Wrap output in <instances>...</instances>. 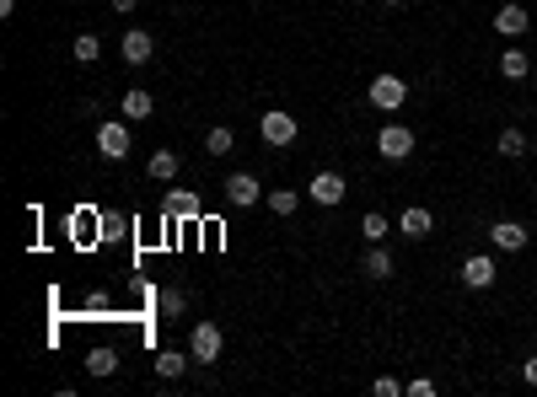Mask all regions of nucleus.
<instances>
[{"label": "nucleus", "instance_id": "obj_7", "mask_svg": "<svg viewBox=\"0 0 537 397\" xmlns=\"http://www.w3.org/2000/svg\"><path fill=\"white\" fill-rule=\"evenodd\" d=\"M344 194H350V183H344L339 172H317V177L307 183V199H312V204H323V210L344 204Z\"/></svg>", "mask_w": 537, "mask_h": 397}, {"label": "nucleus", "instance_id": "obj_24", "mask_svg": "<svg viewBox=\"0 0 537 397\" xmlns=\"http://www.w3.org/2000/svg\"><path fill=\"white\" fill-rule=\"evenodd\" d=\"M86 371H91V376H113V371H118V355L102 344V350H91V355H86Z\"/></svg>", "mask_w": 537, "mask_h": 397}, {"label": "nucleus", "instance_id": "obj_6", "mask_svg": "<svg viewBox=\"0 0 537 397\" xmlns=\"http://www.w3.org/2000/svg\"><path fill=\"white\" fill-rule=\"evenodd\" d=\"M463 285L468 290H489L495 280H500V263H495V253H473V258H463Z\"/></svg>", "mask_w": 537, "mask_h": 397}, {"label": "nucleus", "instance_id": "obj_1", "mask_svg": "<svg viewBox=\"0 0 537 397\" xmlns=\"http://www.w3.org/2000/svg\"><path fill=\"white\" fill-rule=\"evenodd\" d=\"M258 134H264V145H296V134H301V124H296V113H285V108H269L264 118H258Z\"/></svg>", "mask_w": 537, "mask_h": 397}, {"label": "nucleus", "instance_id": "obj_18", "mask_svg": "<svg viewBox=\"0 0 537 397\" xmlns=\"http://www.w3.org/2000/svg\"><path fill=\"white\" fill-rule=\"evenodd\" d=\"M188 366H194V355H183V350H161V355H156V376H161V382H178Z\"/></svg>", "mask_w": 537, "mask_h": 397}, {"label": "nucleus", "instance_id": "obj_19", "mask_svg": "<svg viewBox=\"0 0 537 397\" xmlns=\"http://www.w3.org/2000/svg\"><path fill=\"white\" fill-rule=\"evenodd\" d=\"M527 151H533V134H522L516 124H506V129H500V156L516 161V156H527Z\"/></svg>", "mask_w": 537, "mask_h": 397}, {"label": "nucleus", "instance_id": "obj_12", "mask_svg": "<svg viewBox=\"0 0 537 397\" xmlns=\"http://www.w3.org/2000/svg\"><path fill=\"white\" fill-rule=\"evenodd\" d=\"M398 231H403V237H409V242H425V237H430V231H436V215H430V210H425V204H409V210H403V215H398Z\"/></svg>", "mask_w": 537, "mask_h": 397}, {"label": "nucleus", "instance_id": "obj_22", "mask_svg": "<svg viewBox=\"0 0 537 397\" xmlns=\"http://www.w3.org/2000/svg\"><path fill=\"white\" fill-rule=\"evenodd\" d=\"M264 204H269L274 215H296V210H301V194H296V188H274V194H264Z\"/></svg>", "mask_w": 537, "mask_h": 397}, {"label": "nucleus", "instance_id": "obj_5", "mask_svg": "<svg viewBox=\"0 0 537 397\" xmlns=\"http://www.w3.org/2000/svg\"><path fill=\"white\" fill-rule=\"evenodd\" d=\"M221 188H226V204H231V210H253V204L264 199V183H258L253 172H231Z\"/></svg>", "mask_w": 537, "mask_h": 397}, {"label": "nucleus", "instance_id": "obj_30", "mask_svg": "<svg viewBox=\"0 0 537 397\" xmlns=\"http://www.w3.org/2000/svg\"><path fill=\"white\" fill-rule=\"evenodd\" d=\"M134 5H140V0H113V11H118V16H129Z\"/></svg>", "mask_w": 537, "mask_h": 397}, {"label": "nucleus", "instance_id": "obj_10", "mask_svg": "<svg viewBox=\"0 0 537 397\" xmlns=\"http://www.w3.org/2000/svg\"><path fill=\"white\" fill-rule=\"evenodd\" d=\"M161 215H167V220H199V215H204V204H199V194L172 188V194L161 199Z\"/></svg>", "mask_w": 537, "mask_h": 397}, {"label": "nucleus", "instance_id": "obj_32", "mask_svg": "<svg viewBox=\"0 0 537 397\" xmlns=\"http://www.w3.org/2000/svg\"><path fill=\"white\" fill-rule=\"evenodd\" d=\"M533 156H537V134H533Z\"/></svg>", "mask_w": 537, "mask_h": 397}, {"label": "nucleus", "instance_id": "obj_4", "mask_svg": "<svg viewBox=\"0 0 537 397\" xmlns=\"http://www.w3.org/2000/svg\"><path fill=\"white\" fill-rule=\"evenodd\" d=\"M221 350H226V339H221V328H215V323H199V328L188 333V355H194V366H215V360H221Z\"/></svg>", "mask_w": 537, "mask_h": 397}, {"label": "nucleus", "instance_id": "obj_23", "mask_svg": "<svg viewBox=\"0 0 537 397\" xmlns=\"http://www.w3.org/2000/svg\"><path fill=\"white\" fill-rule=\"evenodd\" d=\"M102 54V38L97 32H75V65H97Z\"/></svg>", "mask_w": 537, "mask_h": 397}, {"label": "nucleus", "instance_id": "obj_28", "mask_svg": "<svg viewBox=\"0 0 537 397\" xmlns=\"http://www.w3.org/2000/svg\"><path fill=\"white\" fill-rule=\"evenodd\" d=\"M409 397H436V382H430V376H414V382H409Z\"/></svg>", "mask_w": 537, "mask_h": 397}, {"label": "nucleus", "instance_id": "obj_27", "mask_svg": "<svg viewBox=\"0 0 537 397\" xmlns=\"http://www.w3.org/2000/svg\"><path fill=\"white\" fill-rule=\"evenodd\" d=\"M409 387L403 382H393V376H377V397H403Z\"/></svg>", "mask_w": 537, "mask_h": 397}, {"label": "nucleus", "instance_id": "obj_16", "mask_svg": "<svg viewBox=\"0 0 537 397\" xmlns=\"http://www.w3.org/2000/svg\"><path fill=\"white\" fill-rule=\"evenodd\" d=\"M393 269H398V263H393V253H387L382 242H371V253L360 258V274H371V280H393Z\"/></svg>", "mask_w": 537, "mask_h": 397}, {"label": "nucleus", "instance_id": "obj_11", "mask_svg": "<svg viewBox=\"0 0 537 397\" xmlns=\"http://www.w3.org/2000/svg\"><path fill=\"white\" fill-rule=\"evenodd\" d=\"M533 27V16H527V5H516V0H506L500 11H495V32L500 38H522Z\"/></svg>", "mask_w": 537, "mask_h": 397}, {"label": "nucleus", "instance_id": "obj_9", "mask_svg": "<svg viewBox=\"0 0 537 397\" xmlns=\"http://www.w3.org/2000/svg\"><path fill=\"white\" fill-rule=\"evenodd\" d=\"M97 151H102L108 161H124V156H129V124L108 118V124L97 129Z\"/></svg>", "mask_w": 537, "mask_h": 397}, {"label": "nucleus", "instance_id": "obj_29", "mask_svg": "<svg viewBox=\"0 0 537 397\" xmlns=\"http://www.w3.org/2000/svg\"><path fill=\"white\" fill-rule=\"evenodd\" d=\"M522 382H527V387H537V355L527 360V366H522Z\"/></svg>", "mask_w": 537, "mask_h": 397}, {"label": "nucleus", "instance_id": "obj_15", "mask_svg": "<svg viewBox=\"0 0 537 397\" xmlns=\"http://www.w3.org/2000/svg\"><path fill=\"white\" fill-rule=\"evenodd\" d=\"M178 167H183V156H178V151H167V145H161V151H151V161H145V172H151L156 183H172V177H178Z\"/></svg>", "mask_w": 537, "mask_h": 397}, {"label": "nucleus", "instance_id": "obj_25", "mask_svg": "<svg viewBox=\"0 0 537 397\" xmlns=\"http://www.w3.org/2000/svg\"><path fill=\"white\" fill-rule=\"evenodd\" d=\"M91 226H97V210H75V215H70V231H75L81 242H91Z\"/></svg>", "mask_w": 537, "mask_h": 397}, {"label": "nucleus", "instance_id": "obj_2", "mask_svg": "<svg viewBox=\"0 0 537 397\" xmlns=\"http://www.w3.org/2000/svg\"><path fill=\"white\" fill-rule=\"evenodd\" d=\"M403 102H409V81H403V75H387V70H382V75L371 81V108H377V113H398Z\"/></svg>", "mask_w": 537, "mask_h": 397}, {"label": "nucleus", "instance_id": "obj_31", "mask_svg": "<svg viewBox=\"0 0 537 397\" xmlns=\"http://www.w3.org/2000/svg\"><path fill=\"white\" fill-rule=\"evenodd\" d=\"M387 5H393V11H398V5H409V0H387Z\"/></svg>", "mask_w": 537, "mask_h": 397}, {"label": "nucleus", "instance_id": "obj_21", "mask_svg": "<svg viewBox=\"0 0 537 397\" xmlns=\"http://www.w3.org/2000/svg\"><path fill=\"white\" fill-rule=\"evenodd\" d=\"M204 151H210V156H231V151H237V134H231L226 124H215V129L204 134Z\"/></svg>", "mask_w": 537, "mask_h": 397}, {"label": "nucleus", "instance_id": "obj_14", "mask_svg": "<svg viewBox=\"0 0 537 397\" xmlns=\"http://www.w3.org/2000/svg\"><path fill=\"white\" fill-rule=\"evenodd\" d=\"M151 54H156V38H151L145 27L124 32V65H151Z\"/></svg>", "mask_w": 537, "mask_h": 397}, {"label": "nucleus", "instance_id": "obj_26", "mask_svg": "<svg viewBox=\"0 0 537 397\" xmlns=\"http://www.w3.org/2000/svg\"><path fill=\"white\" fill-rule=\"evenodd\" d=\"M161 312H167V317H183V312H188V296H183L178 285H172V290H161Z\"/></svg>", "mask_w": 537, "mask_h": 397}, {"label": "nucleus", "instance_id": "obj_13", "mask_svg": "<svg viewBox=\"0 0 537 397\" xmlns=\"http://www.w3.org/2000/svg\"><path fill=\"white\" fill-rule=\"evenodd\" d=\"M118 113H124L129 124H140V118H151V113H156V97H151L145 86H129V91L118 97Z\"/></svg>", "mask_w": 537, "mask_h": 397}, {"label": "nucleus", "instance_id": "obj_8", "mask_svg": "<svg viewBox=\"0 0 537 397\" xmlns=\"http://www.w3.org/2000/svg\"><path fill=\"white\" fill-rule=\"evenodd\" d=\"M527 242H533V231H527L522 220H495V226H489V247H495V253H522Z\"/></svg>", "mask_w": 537, "mask_h": 397}, {"label": "nucleus", "instance_id": "obj_3", "mask_svg": "<svg viewBox=\"0 0 537 397\" xmlns=\"http://www.w3.org/2000/svg\"><path fill=\"white\" fill-rule=\"evenodd\" d=\"M414 145H420V140H414L409 124H387V129L377 134V156H382V161H409Z\"/></svg>", "mask_w": 537, "mask_h": 397}, {"label": "nucleus", "instance_id": "obj_17", "mask_svg": "<svg viewBox=\"0 0 537 397\" xmlns=\"http://www.w3.org/2000/svg\"><path fill=\"white\" fill-rule=\"evenodd\" d=\"M500 75H506V81H527V75H533V54H527V48H506V54H500Z\"/></svg>", "mask_w": 537, "mask_h": 397}, {"label": "nucleus", "instance_id": "obj_20", "mask_svg": "<svg viewBox=\"0 0 537 397\" xmlns=\"http://www.w3.org/2000/svg\"><path fill=\"white\" fill-rule=\"evenodd\" d=\"M360 237H366V242H387V237H393L387 215H382V210H366V215H360Z\"/></svg>", "mask_w": 537, "mask_h": 397}]
</instances>
